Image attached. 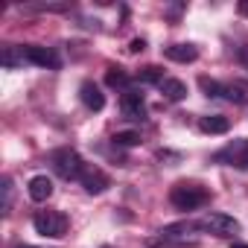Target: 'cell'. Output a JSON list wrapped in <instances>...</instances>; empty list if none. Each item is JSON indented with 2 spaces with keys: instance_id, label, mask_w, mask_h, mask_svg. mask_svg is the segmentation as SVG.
Here are the masks:
<instances>
[{
  "instance_id": "6da1fadb",
  "label": "cell",
  "mask_w": 248,
  "mask_h": 248,
  "mask_svg": "<svg viewBox=\"0 0 248 248\" xmlns=\"http://www.w3.org/2000/svg\"><path fill=\"white\" fill-rule=\"evenodd\" d=\"M170 202L175 210H199L210 202V193L202 187V184H193V181H178L172 190H170Z\"/></svg>"
},
{
  "instance_id": "7a4b0ae2",
  "label": "cell",
  "mask_w": 248,
  "mask_h": 248,
  "mask_svg": "<svg viewBox=\"0 0 248 248\" xmlns=\"http://www.w3.org/2000/svg\"><path fill=\"white\" fill-rule=\"evenodd\" d=\"M50 167H53V172L59 175V178H64V181H79V175L85 172V161H82V155L76 152V149H70V146H62V149H56L53 155H50Z\"/></svg>"
},
{
  "instance_id": "3957f363",
  "label": "cell",
  "mask_w": 248,
  "mask_h": 248,
  "mask_svg": "<svg viewBox=\"0 0 248 248\" xmlns=\"http://www.w3.org/2000/svg\"><path fill=\"white\" fill-rule=\"evenodd\" d=\"M32 228H35V233H41V236L59 239V236L67 233V216L59 213V210H38V213L32 216Z\"/></svg>"
},
{
  "instance_id": "277c9868",
  "label": "cell",
  "mask_w": 248,
  "mask_h": 248,
  "mask_svg": "<svg viewBox=\"0 0 248 248\" xmlns=\"http://www.w3.org/2000/svg\"><path fill=\"white\" fill-rule=\"evenodd\" d=\"M196 228L213 236H233L239 231V222L228 213H204L202 219H196Z\"/></svg>"
},
{
  "instance_id": "5b68a950",
  "label": "cell",
  "mask_w": 248,
  "mask_h": 248,
  "mask_svg": "<svg viewBox=\"0 0 248 248\" xmlns=\"http://www.w3.org/2000/svg\"><path fill=\"white\" fill-rule=\"evenodd\" d=\"M219 164H228V167H236V170H248V138H239V140H231L222 152H216Z\"/></svg>"
},
{
  "instance_id": "8992f818",
  "label": "cell",
  "mask_w": 248,
  "mask_h": 248,
  "mask_svg": "<svg viewBox=\"0 0 248 248\" xmlns=\"http://www.w3.org/2000/svg\"><path fill=\"white\" fill-rule=\"evenodd\" d=\"M24 59L27 64H35V67H50V70H59L62 67V59L53 47H38V44H24Z\"/></svg>"
},
{
  "instance_id": "52a82bcc",
  "label": "cell",
  "mask_w": 248,
  "mask_h": 248,
  "mask_svg": "<svg viewBox=\"0 0 248 248\" xmlns=\"http://www.w3.org/2000/svg\"><path fill=\"white\" fill-rule=\"evenodd\" d=\"M79 184L85 187V193H91V196H99V193H105V190L111 187V178H108V172H105L102 167H96V164H88V167H85V172L79 175Z\"/></svg>"
},
{
  "instance_id": "ba28073f",
  "label": "cell",
  "mask_w": 248,
  "mask_h": 248,
  "mask_svg": "<svg viewBox=\"0 0 248 248\" xmlns=\"http://www.w3.org/2000/svg\"><path fill=\"white\" fill-rule=\"evenodd\" d=\"M120 111H123V117H129V120H143V117H146L143 93L135 91V88L123 91V93H120Z\"/></svg>"
},
{
  "instance_id": "9c48e42d",
  "label": "cell",
  "mask_w": 248,
  "mask_h": 248,
  "mask_svg": "<svg viewBox=\"0 0 248 248\" xmlns=\"http://www.w3.org/2000/svg\"><path fill=\"white\" fill-rule=\"evenodd\" d=\"M164 56H167L170 62L190 64V62L199 59V47H196V44H170V47H164Z\"/></svg>"
},
{
  "instance_id": "30bf717a",
  "label": "cell",
  "mask_w": 248,
  "mask_h": 248,
  "mask_svg": "<svg viewBox=\"0 0 248 248\" xmlns=\"http://www.w3.org/2000/svg\"><path fill=\"white\" fill-rule=\"evenodd\" d=\"M222 99H228L233 105H248V82H242V79L222 82Z\"/></svg>"
},
{
  "instance_id": "8fae6325",
  "label": "cell",
  "mask_w": 248,
  "mask_h": 248,
  "mask_svg": "<svg viewBox=\"0 0 248 248\" xmlns=\"http://www.w3.org/2000/svg\"><path fill=\"white\" fill-rule=\"evenodd\" d=\"M79 96H82L85 108H91V111H102V108H105V93H102L99 85H93V82H82Z\"/></svg>"
},
{
  "instance_id": "7c38bea8",
  "label": "cell",
  "mask_w": 248,
  "mask_h": 248,
  "mask_svg": "<svg viewBox=\"0 0 248 248\" xmlns=\"http://www.w3.org/2000/svg\"><path fill=\"white\" fill-rule=\"evenodd\" d=\"M27 193H30L32 202H47V199L53 196V181H50L47 175H35V178H30Z\"/></svg>"
},
{
  "instance_id": "4fadbf2b",
  "label": "cell",
  "mask_w": 248,
  "mask_h": 248,
  "mask_svg": "<svg viewBox=\"0 0 248 248\" xmlns=\"http://www.w3.org/2000/svg\"><path fill=\"white\" fill-rule=\"evenodd\" d=\"M0 64H3L6 70H18L27 64L24 59V47H15V44H6L3 50H0Z\"/></svg>"
},
{
  "instance_id": "5bb4252c",
  "label": "cell",
  "mask_w": 248,
  "mask_h": 248,
  "mask_svg": "<svg viewBox=\"0 0 248 248\" xmlns=\"http://www.w3.org/2000/svg\"><path fill=\"white\" fill-rule=\"evenodd\" d=\"M158 88H161L164 99H170V102H181V99L187 96V85H184L181 79H172V76H167Z\"/></svg>"
},
{
  "instance_id": "9a60e30c",
  "label": "cell",
  "mask_w": 248,
  "mask_h": 248,
  "mask_svg": "<svg viewBox=\"0 0 248 248\" xmlns=\"http://www.w3.org/2000/svg\"><path fill=\"white\" fill-rule=\"evenodd\" d=\"M199 126H202V132H207V135H225V132L231 129V120L222 117V114H207V117L199 120Z\"/></svg>"
},
{
  "instance_id": "2e32d148",
  "label": "cell",
  "mask_w": 248,
  "mask_h": 248,
  "mask_svg": "<svg viewBox=\"0 0 248 248\" xmlns=\"http://www.w3.org/2000/svg\"><path fill=\"white\" fill-rule=\"evenodd\" d=\"M105 82H108L111 88H123V91H129V73H123L120 67H108Z\"/></svg>"
},
{
  "instance_id": "e0dca14e",
  "label": "cell",
  "mask_w": 248,
  "mask_h": 248,
  "mask_svg": "<svg viewBox=\"0 0 248 248\" xmlns=\"http://www.w3.org/2000/svg\"><path fill=\"white\" fill-rule=\"evenodd\" d=\"M3 216H9L12 213V202H15V184H12V178H3Z\"/></svg>"
},
{
  "instance_id": "ac0fdd59",
  "label": "cell",
  "mask_w": 248,
  "mask_h": 248,
  "mask_svg": "<svg viewBox=\"0 0 248 248\" xmlns=\"http://www.w3.org/2000/svg\"><path fill=\"white\" fill-rule=\"evenodd\" d=\"M138 79H140V82H155V85H161L167 76H164V70H161V67H143V70L138 73Z\"/></svg>"
},
{
  "instance_id": "d6986e66",
  "label": "cell",
  "mask_w": 248,
  "mask_h": 248,
  "mask_svg": "<svg viewBox=\"0 0 248 248\" xmlns=\"http://www.w3.org/2000/svg\"><path fill=\"white\" fill-rule=\"evenodd\" d=\"M199 85H202V91H204V96H222V82H216V79H207V76H202L199 79Z\"/></svg>"
},
{
  "instance_id": "ffe728a7",
  "label": "cell",
  "mask_w": 248,
  "mask_h": 248,
  "mask_svg": "<svg viewBox=\"0 0 248 248\" xmlns=\"http://www.w3.org/2000/svg\"><path fill=\"white\" fill-rule=\"evenodd\" d=\"M114 143L117 146H138L140 143V132H117L114 135Z\"/></svg>"
},
{
  "instance_id": "44dd1931",
  "label": "cell",
  "mask_w": 248,
  "mask_h": 248,
  "mask_svg": "<svg viewBox=\"0 0 248 248\" xmlns=\"http://www.w3.org/2000/svg\"><path fill=\"white\" fill-rule=\"evenodd\" d=\"M35 12H64L67 9V3H38V6H32Z\"/></svg>"
},
{
  "instance_id": "7402d4cb",
  "label": "cell",
  "mask_w": 248,
  "mask_h": 248,
  "mask_svg": "<svg viewBox=\"0 0 248 248\" xmlns=\"http://www.w3.org/2000/svg\"><path fill=\"white\" fill-rule=\"evenodd\" d=\"M236 59H239V64H242V67L248 70V44H245V47H239V53H236Z\"/></svg>"
},
{
  "instance_id": "603a6c76",
  "label": "cell",
  "mask_w": 248,
  "mask_h": 248,
  "mask_svg": "<svg viewBox=\"0 0 248 248\" xmlns=\"http://www.w3.org/2000/svg\"><path fill=\"white\" fill-rule=\"evenodd\" d=\"M143 47H146V41H140V38H138V41H132V53H140Z\"/></svg>"
},
{
  "instance_id": "cb8c5ba5",
  "label": "cell",
  "mask_w": 248,
  "mask_h": 248,
  "mask_svg": "<svg viewBox=\"0 0 248 248\" xmlns=\"http://www.w3.org/2000/svg\"><path fill=\"white\" fill-rule=\"evenodd\" d=\"M236 9H239V15H248V3H239Z\"/></svg>"
},
{
  "instance_id": "d4e9b609",
  "label": "cell",
  "mask_w": 248,
  "mask_h": 248,
  "mask_svg": "<svg viewBox=\"0 0 248 248\" xmlns=\"http://www.w3.org/2000/svg\"><path fill=\"white\" fill-rule=\"evenodd\" d=\"M233 248H248V245H242V242H233Z\"/></svg>"
},
{
  "instance_id": "484cf974",
  "label": "cell",
  "mask_w": 248,
  "mask_h": 248,
  "mask_svg": "<svg viewBox=\"0 0 248 248\" xmlns=\"http://www.w3.org/2000/svg\"><path fill=\"white\" fill-rule=\"evenodd\" d=\"M21 248H32V245H21Z\"/></svg>"
},
{
  "instance_id": "4316f807",
  "label": "cell",
  "mask_w": 248,
  "mask_h": 248,
  "mask_svg": "<svg viewBox=\"0 0 248 248\" xmlns=\"http://www.w3.org/2000/svg\"><path fill=\"white\" fill-rule=\"evenodd\" d=\"M102 248H111V245H102Z\"/></svg>"
}]
</instances>
